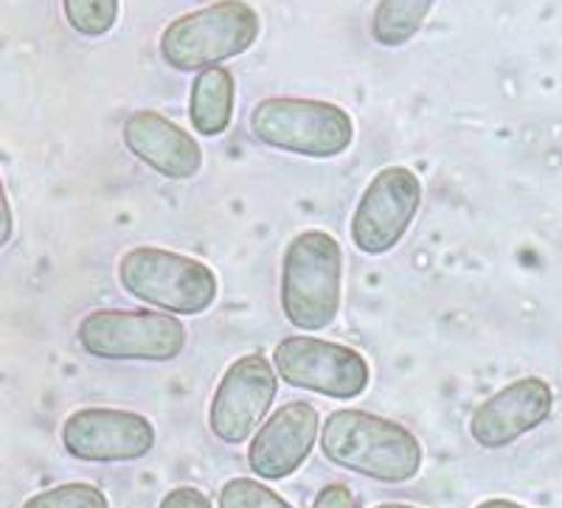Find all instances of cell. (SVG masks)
Returning a JSON list of instances; mask_svg holds the SVG:
<instances>
[{
  "instance_id": "5",
  "label": "cell",
  "mask_w": 562,
  "mask_h": 508,
  "mask_svg": "<svg viewBox=\"0 0 562 508\" xmlns=\"http://www.w3.org/2000/svg\"><path fill=\"white\" fill-rule=\"evenodd\" d=\"M250 135L259 144L301 158L329 160L355 140V121L344 108L301 95H270L250 110Z\"/></svg>"
},
{
  "instance_id": "23",
  "label": "cell",
  "mask_w": 562,
  "mask_h": 508,
  "mask_svg": "<svg viewBox=\"0 0 562 508\" xmlns=\"http://www.w3.org/2000/svg\"><path fill=\"white\" fill-rule=\"evenodd\" d=\"M374 508H419V506H408V503H380Z\"/></svg>"
},
{
  "instance_id": "20",
  "label": "cell",
  "mask_w": 562,
  "mask_h": 508,
  "mask_svg": "<svg viewBox=\"0 0 562 508\" xmlns=\"http://www.w3.org/2000/svg\"><path fill=\"white\" fill-rule=\"evenodd\" d=\"M313 508H358V497L346 483H329L315 495Z\"/></svg>"
},
{
  "instance_id": "17",
  "label": "cell",
  "mask_w": 562,
  "mask_h": 508,
  "mask_svg": "<svg viewBox=\"0 0 562 508\" xmlns=\"http://www.w3.org/2000/svg\"><path fill=\"white\" fill-rule=\"evenodd\" d=\"M23 508H110V500L93 483H59L29 497Z\"/></svg>"
},
{
  "instance_id": "21",
  "label": "cell",
  "mask_w": 562,
  "mask_h": 508,
  "mask_svg": "<svg viewBox=\"0 0 562 508\" xmlns=\"http://www.w3.org/2000/svg\"><path fill=\"white\" fill-rule=\"evenodd\" d=\"M475 508H529V506L509 500V497H490V500H481Z\"/></svg>"
},
{
  "instance_id": "18",
  "label": "cell",
  "mask_w": 562,
  "mask_h": 508,
  "mask_svg": "<svg viewBox=\"0 0 562 508\" xmlns=\"http://www.w3.org/2000/svg\"><path fill=\"white\" fill-rule=\"evenodd\" d=\"M217 508H293L281 495H276L265 481L256 477H231L223 483Z\"/></svg>"
},
{
  "instance_id": "11",
  "label": "cell",
  "mask_w": 562,
  "mask_h": 508,
  "mask_svg": "<svg viewBox=\"0 0 562 508\" xmlns=\"http://www.w3.org/2000/svg\"><path fill=\"white\" fill-rule=\"evenodd\" d=\"M554 410V391L540 376H520L481 402L470 416V436L484 450H504L546 425Z\"/></svg>"
},
{
  "instance_id": "19",
  "label": "cell",
  "mask_w": 562,
  "mask_h": 508,
  "mask_svg": "<svg viewBox=\"0 0 562 508\" xmlns=\"http://www.w3.org/2000/svg\"><path fill=\"white\" fill-rule=\"evenodd\" d=\"M158 508H211V500L198 486H175L164 495Z\"/></svg>"
},
{
  "instance_id": "22",
  "label": "cell",
  "mask_w": 562,
  "mask_h": 508,
  "mask_svg": "<svg viewBox=\"0 0 562 508\" xmlns=\"http://www.w3.org/2000/svg\"><path fill=\"white\" fill-rule=\"evenodd\" d=\"M3 216H7V228H3V239H0V245H9V239H12V203H9V194L3 191Z\"/></svg>"
},
{
  "instance_id": "9",
  "label": "cell",
  "mask_w": 562,
  "mask_h": 508,
  "mask_svg": "<svg viewBox=\"0 0 562 508\" xmlns=\"http://www.w3.org/2000/svg\"><path fill=\"white\" fill-rule=\"evenodd\" d=\"M279 391L276 365L265 354H245L220 376L209 405V427L223 444H245L265 425Z\"/></svg>"
},
{
  "instance_id": "4",
  "label": "cell",
  "mask_w": 562,
  "mask_h": 508,
  "mask_svg": "<svg viewBox=\"0 0 562 508\" xmlns=\"http://www.w3.org/2000/svg\"><path fill=\"white\" fill-rule=\"evenodd\" d=\"M262 20L245 0H217L205 9L180 14L160 34V59L180 74L220 68L243 57L259 39Z\"/></svg>"
},
{
  "instance_id": "15",
  "label": "cell",
  "mask_w": 562,
  "mask_h": 508,
  "mask_svg": "<svg viewBox=\"0 0 562 508\" xmlns=\"http://www.w3.org/2000/svg\"><path fill=\"white\" fill-rule=\"evenodd\" d=\"M436 0H378L371 14V37L383 48H403L425 26Z\"/></svg>"
},
{
  "instance_id": "3",
  "label": "cell",
  "mask_w": 562,
  "mask_h": 508,
  "mask_svg": "<svg viewBox=\"0 0 562 508\" xmlns=\"http://www.w3.org/2000/svg\"><path fill=\"white\" fill-rule=\"evenodd\" d=\"M119 284L130 298L175 318L203 315L220 295L217 273L205 261L153 245L127 250L119 259Z\"/></svg>"
},
{
  "instance_id": "2",
  "label": "cell",
  "mask_w": 562,
  "mask_h": 508,
  "mask_svg": "<svg viewBox=\"0 0 562 508\" xmlns=\"http://www.w3.org/2000/svg\"><path fill=\"white\" fill-rule=\"evenodd\" d=\"M344 250L329 230L310 228L290 239L281 259V312L301 331L333 326L340 312Z\"/></svg>"
},
{
  "instance_id": "10",
  "label": "cell",
  "mask_w": 562,
  "mask_h": 508,
  "mask_svg": "<svg viewBox=\"0 0 562 508\" xmlns=\"http://www.w3.org/2000/svg\"><path fill=\"white\" fill-rule=\"evenodd\" d=\"M63 450L85 464H130L155 450L158 432L147 416L124 407H79L63 421Z\"/></svg>"
},
{
  "instance_id": "1",
  "label": "cell",
  "mask_w": 562,
  "mask_h": 508,
  "mask_svg": "<svg viewBox=\"0 0 562 508\" xmlns=\"http://www.w3.org/2000/svg\"><path fill=\"white\" fill-rule=\"evenodd\" d=\"M318 444L338 470L389 486L414 481L425 464V450L408 427L358 407L326 416Z\"/></svg>"
},
{
  "instance_id": "16",
  "label": "cell",
  "mask_w": 562,
  "mask_h": 508,
  "mask_svg": "<svg viewBox=\"0 0 562 508\" xmlns=\"http://www.w3.org/2000/svg\"><path fill=\"white\" fill-rule=\"evenodd\" d=\"M63 14L79 37H108L119 23V0H63Z\"/></svg>"
},
{
  "instance_id": "8",
  "label": "cell",
  "mask_w": 562,
  "mask_h": 508,
  "mask_svg": "<svg viewBox=\"0 0 562 508\" xmlns=\"http://www.w3.org/2000/svg\"><path fill=\"white\" fill-rule=\"evenodd\" d=\"M419 205V174L408 166H385L369 180L351 214V245L371 259L391 253L414 225Z\"/></svg>"
},
{
  "instance_id": "7",
  "label": "cell",
  "mask_w": 562,
  "mask_h": 508,
  "mask_svg": "<svg viewBox=\"0 0 562 508\" xmlns=\"http://www.w3.org/2000/svg\"><path fill=\"white\" fill-rule=\"evenodd\" d=\"M279 380L290 388L310 391L326 399H358L371 382V369L358 349L321 340L315 335H290L273 349Z\"/></svg>"
},
{
  "instance_id": "13",
  "label": "cell",
  "mask_w": 562,
  "mask_h": 508,
  "mask_svg": "<svg viewBox=\"0 0 562 508\" xmlns=\"http://www.w3.org/2000/svg\"><path fill=\"white\" fill-rule=\"evenodd\" d=\"M130 155L167 180H192L203 169V149L198 140L155 110H135L122 127Z\"/></svg>"
},
{
  "instance_id": "6",
  "label": "cell",
  "mask_w": 562,
  "mask_h": 508,
  "mask_svg": "<svg viewBox=\"0 0 562 508\" xmlns=\"http://www.w3.org/2000/svg\"><path fill=\"white\" fill-rule=\"evenodd\" d=\"M85 354L110 362H172L186 349V326L160 309H93L79 320Z\"/></svg>"
},
{
  "instance_id": "14",
  "label": "cell",
  "mask_w": 562,
  "mask_h": 508,
  "mask_svg": "<svg viewBox=\"0 0 562 508\" xmlns=\"http://www.w3.org/2000/svg\"><path fill=\"white\" fill-rule=\"evenodd\" d=\"M237 82L228 68L200 70L189 90V121L203 138H217L234 121Z\"/></svg>"
},
{
  "instance_id": "12",
  "label": "cell",
  "mask_w": 562,
  "mask_h": 508,
  "mask_svg": "<svg viewBox=\"0 0 562 508\" xmlns=\"http://www.w3.org/2000/svg\"><path fill=\"white\" fill-rule=\"evenodd\" d=\"M315 441H321V416L313 402H288L273 410L250 439V472L259 481H284L307 464Z\"/></svg>"
}]
</instances>
